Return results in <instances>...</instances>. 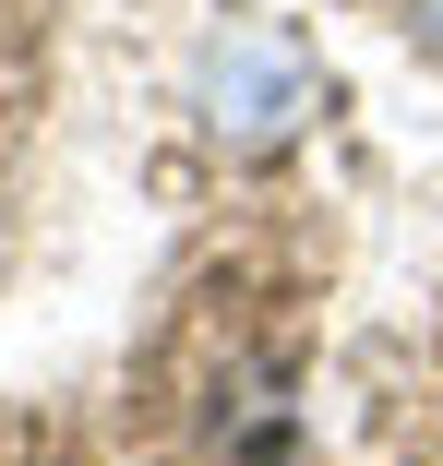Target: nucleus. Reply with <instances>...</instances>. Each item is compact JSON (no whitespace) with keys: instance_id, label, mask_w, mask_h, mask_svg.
<instances>
[{"instance_id":"obj_1","label":"nucleus","mask_w":443,"mask_h":466,"mask_svg":"<svg viewBox=\"0 0 443 466\" xmlns=\"http://www.w3.org/2000/svg\"><path fill=\"white\" fill-rule=\"evenodd\" d=\"M407 36H419V48L443 60V0H407Z\"/></svg>"}]
</instances>
